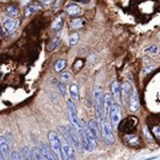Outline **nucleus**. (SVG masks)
Here are the masks:
<instances>
[{
  "instance_id": "72a5a7b5",
  "label": "nucleus",
  "mask_w": 160,
  "mask_h": 160,
  "mask_svg": "<svg viewBox=\"0 0 160 160\" xmlns=\"http://www.w3.org/2000/svg\"><path fill=\"white\" fill-rule=\"evenodd\" d=\"M0 159H3V154L1 153V151H0Z\"/></svg>"
},
{
  "instance_id": "9d476101",
  "label": "nucleus",
  "mask_w": 160,
  "mask_h": 160,
  "mask_svg": "<svg viewBox=\"0 0 160 160\" xmlns=\"http://www.w3.org/2000/svg\"><path fill=\"white\" fill-rule=\"evenodd\" d=\"M39 148H40V151H41V153H42L44 159H48V160L55 159V156H53L52 152H51L50 146H48L46 143H41Z\"/></svg>"
},
{
  "instance_id": "a211bd4d",
  "label": "nucleus",
  "mask_w": 160,
  "mask_h": 160,
  "mask_svg": "<svg viewBox=\"0 0 160 160\" xmlns=\"http://www.w3.org/2000/svg\"><path fill=\"white\" fill-rule=\"evenodd\" d=\"M71 26L73 27V29L78 30L80 28H82L84 26V19L81 18V17H75L74 19L71 23Z\"/></svg>"
},
{
  "instance_id": "1a4fd4ad",
  "label": "nucleus",
  "mask_w": 160,
  "mask_h": 160,
  "mask_svg": "<svg viewBox=\"0 0 160 160\" xmlns=\"http://www.w3.org/2000/svg\"><path fill=\"white\" fill-rule=\"evenodd\" d=\"M66 13L68 16L75 18V17H78L79 15H81L82 11H81V8H80L78 4H76V3H71V4L67 5Z\"/></svg>"
},
{
  "instance_id": "2eb2a0df",
  "label": "nucleus",
  "mask_w": 160,
  "mask_h": 160,
  "mask_svg": "<svg viewBox=\"0 0 160 160\" xmlns=\"http://www.w3.org/2000/svg\"><path fill=\"white\" fill-rule=\"evenodd\" d=\"M87 127H88L89 130L93 133L96 138L98 139V137H99V127H98V125H97L96 121L89 120L88 121V124H87Z\"/></svg>"
},
{
  "instance_id": "423d86ee",
  "label": "nucleus",
  "mask_w": 160,
  "mask_h": 160,
  "mask_svg": "<svg viewBox=\"0 0 160 160\" xmlns=\"http://www.w3.org/2000/svg\"><path fill=\"white\" fill-rule=\"evenodd\" d=\"M61 149H62V158L63 159H75V148L73 147V144L68 141L61 142Z\"/></svg>"
},
{
  "instance_id": "a878e982",
  "label": "nucleus",
  "mask_w": 160,
  "mask_h": 160,
  "mask_svg": "<svg viewBox=\"0 0 160 160\" xmlns=\"http://www.w3.org/2000/svg\"><path fill=\"white\" fill-rule=\"evenodd\" d=\"M72 78H73V76L69 72H63V73H61V75H60V79H61V81L64 83L71 81Z\"/></svg>"
},
{
  "instance_id": "ddd939ff",
  "label": "nucleus",
  "mask_w": 160,
  "mask_h": 160,
  "mask_svg": "<svg viewBox=\"0 0 160 160\" xmlns=\"http://www.w3.org/2000/svg\"><path fill=\"white\" fill-rule=\"evenodd\" d=\"M0 151L3 154L4 157H9V153H10V146H9L8 140L3 136H0Z\"/></svg>"
},
{
  "instance_id": "f8f14e48",
  "label": "nucleus",
  "mask_w": 160,
  "mask_h": 160,
  "mask_svg": "<svg viewBox=\"0 0 160 160\" xmlns=\"http://www.w3.org/2000/svg\"><path fill=\"white\" fill-rule=\"evenodd\" d=\"M84 137L87 138V140H88V141L90 142L91 146L93 147V149L97 147V145H98V139L96 138V137L94 136L93 133H92L90 130H89L87 126H85V128H84Z\"/></svg>"
},
{
  "instance_id": "4be33fe9",
  "label": "nucleus",
  "mask_w": 160,
  "mask_h": 160,
  "mask_svg": "<svg viewBox=\"0 0 160 160\" xmlns=\"http://www.w3.org/2000/svg\"><path fill=\"white\" fill-rule=\"evenodd\" d=\"M65 66H66V60L60 59V60H58V61L56 62V64H55V71H56L57 73H60L65 68Z\"/></svg>"
},
{
  "instance_id": "6e6552de",
  "label": "nucleus",
  "mask_w": 160,
  "mask_h": 160,
  "mask_svg": "<svg viewBox=\"0 0 160 160\" xmlns=\"http://www.w3.org/2000/svg\"><path fill=\"white\" fill-rule=\"evenodd\" d=\"M129 110L131 112H136L139 110L140 108V100H139V95H138V92H137L135 89H133V92H132V95L130 96V98H129Z\"/></svg>"
},
{
  "instance_id": "dca6fc26",
  "label": "nucleus",
  "mask_w": 160,
  "mask_h": 160,
  "mask_svg": "<svg viewBox=\"0 0 160 160\" xmlns=\"http://www.w3.org/2000/svg\"><path fill=\"white\" fill-rule=\"evenodd\" d=\"M69 94H71L72 100H74V101L79 100V89H78L77 84L73 83V84L69 85Z\"/></svg>"
},
{
  "instance_id": "2f4dec72",
  "label": "nucleus",
  "mask_w": 160,
  "mask_h": 160,
  "mask_svg": "<svg viewBox=\"0 0 160 160\" xmlns=\"http://www.w3.org/2000/svg\"><path fill=\"white\" fill-rule=\"evenodd\" d=\"M147 50L148 51H152V52H154V53H156L158 51V47L157 46H151V47L148 48V49H147Z\"/></svg>"
},
{
  "instance_id": "7ed1b4c3",
  "label": "nucleus",
  "mask_w": 160,
  "mask_h": 160,
  "mask_svg": "<svg viewBox=\"0 0 160 160\" xmlns=\"http://www.w3.org/2000/svg\"><path fill=\"white\" fill-rule=\"evenodd\" d=\"M101 135L104 138V141L107 145H112L114 143V135L112 130L111 123L106 122V121H101Z\"/></svg>"
},
{
  "instance_id": "9b49d317",
  "label": "nucleus",
  "mask_w": 160,
  "mask_h": 160,
  "mask_svg": "<svg viewBox=\"0 0 160 160\" xmlns=\"http://www.w3.org/2000/svg\"><path fill=\"white\" fill-rule=\"evenodd\" d=\"M121 92H122V94H123V98H124V100L129 101V98H130V96L132 95V92H133L132 85H131L129 82H125L123 84L122 88H121Z\"/></svg>"
},
{
  "instance_id": "b1692460",
  "label": "nucleus",
  "mask_w": 160,
  "mask_h": 160,
  "mask_svg": "<svg viewBox=\"0 0 160 160\" xmlns=\"http://www.w3.org/2000/svg\"><path fill=\"white\" fill-rule=\"evenodd\" d=\"M31 153H32V159H35V160L44 159V157H43V155H42V153H41L40 148L34 147V148L31 149Z\"/></svg>"
},
{
  "instance_id": "0eeeda50",
  "label": "nucleus",
  "mask_w": 160,
  "mask_h": 160,
  "mask_svg": "<svg viewBox=\"0 0 160 160\" xmlns=\"http://www.w3.org/2000/svg\"><path fill=\"white\" fill-rule=\"evenodd\" d=\"M123 143L131 147H137L140 145V139L138 136L133 135V133H127L123 137Z\"/></svg>"
},
{
  "instance_id": "aec40b11",
  "label": "nucleus",
  "mask_w": 160,
  "mask_h": 160,
  "mask_svg": "<svg viewBox=\"0 0 160 160\" xmlns=\"http://www.w3.org/2000/svg\"><path fill=\"white\" fill-rule=\"evenodd\" d=\"M5 14H7L9 17H15V16L18 15V9L13 4H9L8 7L5 8Z\"/></svg>"
},
{
  "instance_id": "7c9ffc66",
  "label": "nucleus",
  "mask_w": 160,
  "mask_h": 160,
  "mask_svg": "<svg viewBox=\"0 0 160 160\" xmlns=\"http://www.w3.org/2000/svg\"><path fill=\"white\" fill-rule=\"evenodd\" d=\"M11 158H12V159H20V155L18 154V153L17 152H12L11 153Z\"/></svg>"
},
{
  "instance_id": "473e14b6",
  "label": "nucleus",
  "mask_w": 160,
  "mask_h": 160,
  "mask_svg": "<svg viewBox=\"0 0 160 160\" xmlns=\"http://www.w3.org/2000/svg\"><path fill=\"white\" fill-rule=\"evenodd\" d=\"M76 1H78V2H81V3H88V2H90V0H76Z\"/></svg>"
},
{
  "instance_id": "f03ea898",
  "label": "nucleus",
  "mask_w": 160,
  "mask_h": 160,
  "mask_svg": "<svg viewBox=\"0 0 160 160\" xmlns=\"http://www.w3.org/2000/svg\"><path fill=\"white\" fill-rule=\"evenodd\" d=\"M48 141H49V146H50L55 158L56 159H63L62 158L61 141H60L58 135L55 131H50L48 133Z\"/></svg>"
},
{
  "instance_id": "39448f33",
  "label": "nucleus",
  "mask_w": 160,
  "mask_h": 160,
  "mask_svg": "<svg viewBox=\"0 0 160 160\" xmlns=\"http://www.w3.org/2000/svg\"><path fill=\"white\" fill-rule=\"evenodd\" d=\"M109 119H110V123L113 127H116L120 123L121 119H122V110H121L120 105L117 104H113L110 109L109 112Z\"/></svg>"
},
{
  "instance_id": "393cba45",
  "label": "nucleus",
  "mask_w": 160,
  "mask_h": 160,
  "mask_svg": "<svg viewBox=\"0 0 160 160\" xmlns=\"http://www.w3.org/2000/svg\"><path fill=\"white\" fill-rule=\"evenodd\" d=\"M21 157L24 159H32V153L27 146H24L21 148Z\"/></svg>"
},
{
  "instance_id": "c85d7f7f",
  "label": "nucleus",
  "mask_w": 160,
  "mask_h": 160,
  "mask_svg": "<svg viewBox=\"0 0 160 160\" xmlns=\"http://www.w3.org/2000/svg\"><path fill=\"white\" fill-rule=\"evenodd\" d=\"M153 133H154L156 140L160 142V126H155L154 129H153Z\"/></svg>"
},
{
  "instance_id": "5701e85b",
  "label": "nucleus",
  "mask_w": 160,
  "mask_h": 160,
  "mask_svg": "<svg viewBox=\"0 0 160 160\" xmlns=\"http://www.w3.org/2000/svg\"><path fill=\"white\" fill-rule=\"evenodd\" d=\"M59 42H60V40H59L58 37H55V39H52V40L50 41V43H49V44H48V46H47V51H53V50H55V49L58 47Z\"/></svg>"
},
{
  "instance_id": "bb28decb",
  "label": "nucleus",
  "mask_w": 160,
  "mask_h": 160,
  "mask_svg": "<svg viewBox=\"0 0 160 160\" xmlns=\"http://www.w3.org/2000/svg\"><path fill=\"white\" fill-rule=\"evenodd\" d=\"M78 42H79V34H78L77 32H74V33L69 36V45L75 46Z\"/></svg>"
},
{
  "instance_id": "20e7f679",
  "label": "nucleus",
  "mask_w": 160,
  "mask_h": 160,
  "mask_svg": "<svg viewBox=\"0 0 160 160\" xmlns=\"http://www.w3.org/2000/svg\"><path fill=\"white\" fill-rule=\"evenodd\" d=\"M68 117H69L71 125L75 128V130L77 131L80 139H81L83 137V135H84V128H82V125H81V123H80L79 119H78L77 112L72 109H68Z\"/></svg>"
},
{
  "instance_id": "c756f323",
  "label": "nucleus",
  "mask_w": 160,
  "mask_h": 160,
  "mask_svg": "<svg viewBox=\"0 0 160 160\" xmlns=\"http://www.w3.org/2000/svg\"><path fill=\"white\" fill-rule=\"evenodd\" d=\"M57 85H58V89H59V91H60V93H61L63 96H65V93H66V90H65V85H64V82L60 81V82L57 83Z\"/></svg>"
},
{
  "instance_id": "f257e3e1",
  "label": "nucleus",
  "mask_w": 160,
  "mask_h": 160,
  "mask_svg": "<svg viewBox=\"0 0 160 160\" xmlns=\"http://www.w3.org/2000/svg\"><path fill=\"white\" fill-rule=\"evenodd\" d=\"M94 105H95V111L99 121L105 120V95L100 89H96L94 92Z\"/></svg>"
},
{
  "instance_id": "412c9836",
  "label": "nucleus",
  "mask_w": 160,
  "mask_h": 160,
  "mask_svg": "<svg viewBox=\"0 0 160 160\" xmlns=\"http://www.w3.org/2000/svg\"><path fill=\"white\" fill-rule=\"evenodd\" d=\"M62 27H63V17H62V16H59L52 23L51 28H52L55 31H59V30L62 29Z\"/></svg>"
},
{
  "instance_id": "cd10ccee",
  "label": "nucleus",
  "mask_w": 160,
  "mask_h": 160,
  "mask_svg": "<svg viewBox=\"0 0 160 160\" xmlns=\"http://www.w3.org/2000/svg\"><path fill=\"white\" fill-rule=\"evenodd\" d=\"M36 7H34V5H28V7H27L26 8V10H25V15L26 16H29V15H31L32 13H33V12H34L35 10H36Z\"/></svg>"
},
{
  "instance_id": "6ab92c4d",
  "label": "nucleus",
  "mask_w": 160,
  "mask_h": 160,
  "mask_svg": "<svg viewBox=\"0 0 160 160\" xmlns=\"http://www.w3.org/2000/svg\"><path fill=\"white\" fill-rule=\"evenodd\" d=\"M111 92H112V96L114 98H119L120 97V93H121V87L117 81H113L111 83Z\"/></svg>"
},
{
  "instance_id": "f3484780",
  "label": "nucleus",
  "mask_w": 160,
  "mask_h": 160,
  "mask_svg": "<svg viewBox=\"0 0 160 160\" xmlns=\"http://www.w3.org/2000/svg\"><path fill=\"white\" fill-rule=\"evenodd\" d=\"M113 101H112V96L110 94H106L105 95V114L109 115L110 109H111Z\"/></svg>"
},
{
  "instance_id": "4468645a",
  "label": "nucleus",
  "mask_w": 160,
  "mask_h": 160,
  "mask_svg": "<svg viewBox=\"0 0 160 160\" xmlns=\"http://www.w3.org/2000/svg\"><path fill=\"white\" fill-rule=\"evenodd\" d=\"M3 27H4V29L8 32H10V33L11 32H14L16 28H17V21L13 18L5 19L4 23H3Z\"/></svg>"
}]
</instances>
